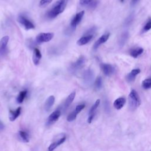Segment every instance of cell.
Returning <instances> with one entry per match:
<instances>
[{
	"label": "cell",
	"mask_w": 151,
	"mask_h": 151,
	"mask_svg": "<svg viewBox=\"0 0 151 151\" xmlns=\"http://www.w3.org/2000/svg\"><path fill=\"white\" fill-rule=\"evenodd\" d=\"M68 4V0H59L47 13V17L48 19H53L56 18L59 14L62 13Z\"/></svg>",
	"instance_id": "1"
},
{
	"label": "cell",
	"mask_w": 151,
	"mask_h": 151,
	"mask_svg": "<svg viewBox=\"0 0 151 151\" xmlns=\"http://www.w3.org/2000/svg\"><path fill=\"white\" fill-rule=\"evenodd\" d=\"M84 15H85V11H80V12L77 13L75 16L74 17L72 20L71 23H70V27L72 30L73 31L76 28L77 26L80 23Z\"/></svg>",
	"instance_id": "6"
},
{
	"label": "cell",
	"mask_w": 151,
	"mask_h": 151,
	"mask_svg": "<svg viewBox=\"0 0 151 151\" xmlns=\"http://www.w3.org/2000/svg\"><path fill=\"white\" fill-rule=\"evenodd\" d=\"M41 59V54L38 48H34L33 51L32 61L35 65H38Z\"/></svg>",
	"instance_id": "13"
},
{
	"label": "cell",
	"mask_w": 151,
	"mask_h": 151,
	"mask_svg": "<svg viewBox=\"0 0 151 151\" xmlns=\"http://www.w3.org/2000/svg\"><path fill=\"white\" fill-rule=\"evenodd\" d=\"M93 0H80V4L81 6H87L92 3Z\"/></svg>",
	"instance_id": "31"
},
{
	"label": "cell",
	"mask_w": 151,
	"mask_h": 151,
	"mask_svg": "<svg viewBox=\"0 0 151 151\" xmlns=\"http://www.w3.org/2000/svg\"><path fill=\"white\" fill-rule=\"evenodd\" d=\"M129 37V34L128 32H124L123 34L121 36L120 40H119V44L121 46H123L125 43L127 41Z\"/></svg>",
	"instance_id": "25"
},
{
	"label": "cell",
	"mask_w": 151,
	"mask_h": 151,
	"mask_svg": "<svg viewBox=\"0 0 151 151\" xmlns=\"http://www.w3.org/2000/svg\"><path fill=\"white\" fill-rule=\"evenodd\" d=\"M100 103V99H97L96 101V102L94 103V104L93 105V106L91 108V109H90V110L89 111V114H92L94 113V111L96 110V109L99 106Z\"/></svg>",
	"instance_id": "26"
},
{
	"label": "cell",
	"mask_w": 151,
	"mask_h": 151,
	"mask_svg": "<svg viewBox=\"0 0 151 151\" xmlns=\"http://www.w3.org/2000/svg\"><path fill=\"white\" fill-rule=\"evenodd\" d=\"M110 33L109 32H107L104 34L103 35H102L101 37H100L94 44L93 46V49L94 50H96L100 46H101L102 44L106 43L108 39H109L110 37Z\"/></svg>",
	"instance_id": "8"
},
{
	"label": "cell",
	"mask_w": 151,
	"mask_h": 151,
	"mask_svg": "<svg viewBox=\"0 0 151 151\" xmlns=\"http://www.w3.org/2000/svg\"><path fill=\"white\" fill-rule=\"evenodd\" d=\"M95 30H96V27H94L92 28L90 30H88V31L86 32V36H88V35H93V34H92L93 32H94L95 31Z\"/></svg>",
	"instance_id": "33"
},
{
	"label": "cell",
	"mask_w": 151,
	"mask_h": 151,
	"mask_svg": "<svg viewBox=\"0 0 151 151\" xmlns=\"http://www.w3.org/2000/svg\"><path fill=\"white\" fill-rule=\"evenodd\" d=\"M97 4H98V3L97 1H93L92 3H90L89 4V6L90 8H94L97 6Z\"/></svg>",
	"instance_id": "32"
},
{
	"label": "cell",
	"mask_w": 151,
	"mask_h": 151,
	"mask_svg": "<svg viewBox=\"0 0 151 151\" xmlns=\"http://www.w3.org/2000/svg\"><path fill=\"white\" fill-rule=\"evenodd\" d=\"M126 99L125 97H119L114 100L113 106L117 110L121 109L126 103Z\"/></svg>",
	"instance_id": "12"
},
{
	"label": "cell",
	"mask_w": 151,
	"mask_h": 151,
	"mask_svg": "<svg viewBox=\"0 0 151 151\" xmlns=\"http://www.w3.org/2000/svg\"><path fill=\"white\" fill-rule=\"evenodd\" d=\"M4 126L3 123L0 122V131L4 129Z\"/></svg>",
	"instance_id": "36"
},
{
	"label": "cell",
	"mask_w": 151,
	"mask_h": 151,
	"mask_svg": "<svg viewBox=\"0 0 151 151\" xmlns=\"http://www.w3.org/2000/svg\"><path fill=\"white\" fill-rule=\"evenodd\" d=\"M141 73V70L139 69H136L132 70L126 77L127 81L129 83H132L135 81L137 76H138Z\"/></svg>",
	"instance_id": "10"
},
{
	"label": "cell",
	"mask_w": 151,
	"mask_h": 151,
	"mask_svg": "<svg viewBox=\"0 0 151 151\" xmlns=\"http://www.w3.org/2000/svg\"><path fill=\"white\" fill-rule=\"evenodd\" d=\"M93 35H88L86 36H83L77 40V44L80 46L85 45L90 41V40L93 39Z\"/></svg>",
	"instance_id": "15"
},
{
	"label": "cell",
	"mask_w": 151,
	"mask_h": 151,
	"mask_svg": "<svg viewBox=\"0 0 151 151\" xmlns=\"http://www.w3.org/2000/svg\"><path fill=\"white\" fill-rule=\"evenodd\" d=\"M75 97H76V92H73L69 94V96L68 97V98L66 99V102L64 103V107H65L66 109L68 108L71 105V103L73 102V101L74 100Z\"/></svg>",
	"instance_id": "20"
},
{
	"label": "cell",
	"mask_w": 151,
	"mask_h": 151,
	"mask_svg": "<svg viewBox=\"0 0 151 151\" xmlns=\"http://www.w3.org/2000/svg\"><path fill=\"white\" fill-rule=\"evenodd\" d=\"M150 151H151V150H150Z\"/></svg>",
	"instance_id": "38"
},
{
	"label": "cell",
	"mask_w": 151,
	"mask_h": 151,
	"mask_svg": "<svg viewBox=\"0 0 151 151\" xmlns=\"http://www.w3.org/2000/svg\"><path fill=\"white\" fill-rule=\"evenodd\" d=\"M86 63L85 57L81 56H80L74 63L72 64L70 66V70L72 72H76L78 70H80L82 68H83Z\"/></svg>",
	"instance_id": "4"
},
{
	"label": "cell",
	"mask_w": 151,
	"mask_h": 151,
	"mask_svg": "<svg viewBox=\"0 0 151 151\" xmlns=\"http://www.w3.org/2000/svg\"><path fill=\"white\" fill-rule=\"evenodd\" d=\"M85 108V105H77L76 108V109H75V112L77 114H79L84 108Z\"/></svg>",
	"instance_id": "30"
},
{
	"label": "cell",
	"mask_w": 151,
	"mask_h": 151,
	"mask_svg": "<svg viewBox=\"0 0 151 151\" xmlns=\"http://www.w3.org/2000/svg\"><path fill=\"white\" fill-rule=\"evenodd\" d=\"M54 37L53 32H41L37 35L36 39V41L38 44L47 43L51 41Z\"/></svg>",
	"instance_id": "3"
},
{
	"label": "cell",
	"mask_w": 151,
	"mask_h": 151,
	"mask_svg": "<svg viewBox=\"0 0 151 151\" xmlns=\"http://www.w3.org/2000/svg\"><path fill=\"white\" fill-rule=\"evenodd\" d=\"M60 114H61V112L59 110H56V111L53 112L48 117V122H47L48 124L50 125L56 122L60 117Z\"/></svg>",
	"instance_id": "11"
},
{
	"label": "cell",
	"mask_w": 151,
	"mask_h": 151,
	"mask_svg": "<svg viewBox=\"0 0 151 151\" xmlns=\"http://www.w3.org/2000/svg\"><path fill=\"white\" fill-rule=\"evenodd\" d=\"M94 116V113H93L92 114H90V116L89 117V118L88 119V122L89 123H91V122H92V121L93 119Z\"/></svg>",
	"instance_id": "34"
},
{
	"label": "cell",
	"mask_w": 151,
	"mask_h": 151,
	"mask_svg": "<svg viewBox=\"0 0 151 151\" xmlns=\"http://www.w3.org/2000/svg\"><path fill=\"white\" fill-rule=\"evenodd\" d=\"M139 1V0H132V1H131V4H132V6L135 5Z\"/></svg>",
	"instance_id": "35"
},
{
	"label": "cell",
	"mask_w": 151,
	"mask_h": 151,
	"mask_svg": "<svg viewBox=\"0 0 151 151\" xmlns=\"http://www.w3.org/2000/svg\"><path fill=\"white\" fill-rule=\"evenodd\" d=\"M142 86L144 89H149L151 88V77L145 79L142 83Z\"/></svg>",
	"instance_id": "21"
},
{
	"label": "cell",
	"mask_w": 151,
	"mask_h": 151,
	"mask_svg": "<svg viewBox=\"0 0 151 151\" xmlns=\"http://www.w3.org/2000/svg\"><path fill=\"white\" fill-rule=\"evenodd\" d=\"M9 39L10 37L8 36H6L0 40V54H4L6 52Z\"/></svg>",
	"instance_id": "9"
},
{
	"label": "cell",
	"mask_w": 151,
	"mask_h": 151,
	"mask_svg": "<svg viewBox=\"0 0 151 151\" xmlns=\"http://www.w3.org/2000/svg\"><path fill=\"white\" fill-rule=\"evenodd\" d=\"M19 135L20 137L21 138V139L26 142H29V136H28V134L23 130L20 131L19 132Z\"/></svg>",
	"instance_id": "24"
},
{
	"label": "cell",
	"mask_w": 151,
	"mask_h": 151,
	"mask_svg": "<svg viewBox=\"0 0 151 151\" xmlns=\"http://www.w3.org/2000/svg\"><path fill=\"white\" fill-rule=\"evenodd\" d=\"M21 108L20 107L18 108L15 110H10L9 118L10 121H14L19 116L21 113Z\"/></svg>",
	"instance_id": "17"
},
{
	"label": "cell",
	"mask_w": 151,
	"mask_h": 151,
	"mask_svg": "<svg viewBox=\"0 0 151 151\" xmlns=\"http://www.w3.org/2000/svg\"><path fill=\"white\" fill-rule=\"evenodd\" d=\"M100 68H101L104 74L106 76H110L114 73V68L110 64L101 63L100 64Z\"/></svg>",
	"instance_id": "7"
},
{
	"label": "cell",
	"mask_w": 151,
	"mask_h": 151,
	"mask_svg": "<svg viewBox=\"0 0 151 151\" xmlns=\"http://www.w3.org/2000/svg\"><path fill=\"white\" fill-rule=\"evenodd\" d=\"M53 0H41L40 1V7L43 8L46 7L52 2Z\"/></svg>",
	"instance_id": "28"
},
{
	"label": "cell",
	"mask_w": 151,
	"mask_h": 151,
	"mask_svg": "<svg viewBox=\"0 0 151 151\" xmlns=\"http://www.w3.org/2000/svg\"><path fill=\"white\" fill-rule=\"evenodd\" d=\"M143 51H144L143 48L141 47H137V48H133L130 50V55L132 57L137 59L143 53Z\"/></svg>",
	"instance_id": "14"
},
{
	"label": "cell",
	"mask_w": 151,
	"mask_h": 151,
	"mask_svg": "<svg viewBox=\"0 0 151 151\" xmlns=\"http://www.w3.org/2000/svg\"><path fill=\"white\" fill-rule=\"evenodd\" d=\"M54 101H55V97L53 96H50V97H48V99L46 100L44 105L45 109L47 111H48L52 107V106L54 103Z\"/></svg>",
	"instance_id": "19"
},
{
	"label": "cell",
	"mask_w": 151,
	"mask_h": 151,
	"mask_svg": "<svg viewBox=\"0 0 151 151\" xmlns=\"http://www.w3.org/2000/svg\"><path fill=\"white\" fill-rule=\"evenodd\" d=\"M94 77V74L91 69L87 70L83 74V79L86 83H90Z\"/></svg>",
	"instance_id": "16"
},
{
	"label": "cell",
	"mask_w": 151,
	"mask_h": 151,
	"mask_svg": "<svg viewBox=\"0 0 151 151\" xmlns=\"http://www.w3.org/2000/svg\"><path fill=\"white\" fill-rule=\"evenodd\" d=\"M66 139V137H64V136L63 137L61 138H60V140H58L57 141L54 142H53V143L50 145L48 147V151H53L57 146H59V145H60L61 144L64 143L65 142Z\"/></svg>",
	"instance_id": "18"
},
{
	"label": "cell",
	"mask_w": 151,
	"mask_h": 151,
	"mask_svg": "<svg viewBox=\"0 0 151 151\" xmlns=\"http://www.w3.org/2000/svg\"><path fill=\"white\" fill-rule=\"evenodd\" d=\"M103 85V81H102V79L100 76H98L94 82V87L96 89H100L102 87Z\"/></svg>",
	"instance_id": "23"
},
{
	"label": "cell",
	"mask_w": 151,
	"mask_h": 151,
	"mask_svg": "<svg viewBox=\"0 0 151 151\" xmlns=\"http://www.w3.org/2000/svg\"><path fill=\"white\" fill-rule=\"evenodd\" d=\"M27 90H23L19 93L17 98V100L19 103H21L23 102L26 96H27Z\"/></svg>",
	"instance_id": "22"
},
{
	"label": "cell",
	"mask_w": 151,
	"mask_h": 151,
	"mask_svg": "<svg viewBox=\"0 0 151 151\" xmlns=\"http://www.w3.org/2000/svg\"><path fill=\"white\" fill-rule=\"evenodd\" d=\"M151 29V20L148 21L143 28V32H146Z\"/></svg>",
	"instance_id": "29"
},
{
	"label": "cell",
	"mask_w": 151,
	"mask_h": 151,
	"mask_svg": "<svg viewBox=\"0 0 151 151\" xmlns=\"http://www.w3.org/2000/svg\"><path fill=\"white\" fill-rule=\"evenodd\" d=\"M141 104V100L135 90H132L129 95V105L132 110L137 109Z\"/></svg>",
	"instance_id": "2"
},
{
	"label": "cell",
	"mask_w": 151,
	"mask_h": 151,
	"mask_svg": "<svg viewBox=\"0 0 151 151\" xmlns=\"http://www.w3.org/2000/svg\"><path fill=\"white\" fill-rule=\"evenodd\" d=\"M77 113H76L75 111L72 112L68 116V118H67V120H68V122H72L73 121H74L76 118L77 117Z\"/></svg>",
	"instance_id": "27"
},
{
	"label": "cell",
	"mask_w": 151,
	"mask_h": 151,
	"mask_svg": "<svg viewBox=\"0 0 151 151\" xmlns=\"http://www.w3.org/2000/svg\"><path fill=\"white\" fill-rule=\"evenodd\" d=\"M18 21L20 24H21L26 30H31L35 28L34 25L33 23L29 20L27 18L25 17L23 15H20L18 17Z\"/></svg>",
	"instance_id": "5"
},
{
	"label": "cell",
	"mask_w": 151,
	"mask_h": 151,
	"mask_svg": "<svg viewBox=\"0 0 151 151\" xmlns=\"http://www.w3.org/2000/svg\"><path fill=\"white\" fill-rule=\"evenodd\" d=\"M120 1L121 3H123L125 1V0H120Z\"/></svg>",
	"instance_id": "37"
}]
</instances>
